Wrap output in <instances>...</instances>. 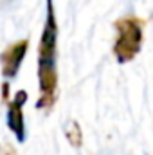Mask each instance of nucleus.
<instances>
[{
	"label": "nucleus",
	"mask_w": 153,
	"mask_h": 155,
	"mask_svg": "<svg viewBox=\"0 0 153 155\" xmlns=\"http://www.w3.org/2000/svg\"><path fill=\"white\" fill-rule=\"evenodd\" d=\"M47 2L45 25L41 31V38L38 43V81H40V99L36 101L38 110H49L56 103L58 96V22L54 13L52 0Z\"/></svg>",
	"instance_id": "obj_1"
},
{
	"label": "nucleus",
	"mask_w": 153,
	"mask_h": 155,
	"mask_svg": "<svg viewBox=\"0 0 153 155\" xmlns=\"http://www.w3.org/2000/svg\"><path fill=\"white\" fill-rule=\"evenodd\" d=\"M144 25L146 20L135 15L121 16L114 22L115 41L112 51L119 63H128L141 52L144 41Z\"/></svg>",
	"instance_id": "obj_2"
},
{
	"label": "nucleus",
	"mask_w": 153,
	"mask_h": 155,
	"mask_svg": "<svg viewBox=\"0 0 153 155\" xmlns=\"http://www.w3.org/2000/svg\"><path fill=\"white\" fill-rule=\"evenodd\" d=\"M27 51H29V40L24 38L18 41H13L0 52V69H2V76L5 79H13L18 74Z\"/></svg>",
	"instance_id": "obj_3"
},
{
	"label": "nucleus",
	"mask_w": 153,
	"mask_h": 155,
	"mask_svg": "<svg viewBox=\"0 0 153 155\" xmlns=\"http://www.w3.org/2000/svg\"><path fill=\"white\" fill-rule=\"evenodd\" d=\"M27 101V92L18 90L13 99L7 101V114H5V123L9 130L13 132L15 139L18 143L25 141V119H24V105Z\"/></svg>",
	"instance_id": "obj_4"
},
{
	"label": "nucleus",
	"mask_w": 153,
	"mask_h": 155,
	"mask_svg": "<svg viewBox=\"0 0 153 155\" xmlns=\"http://www.w3.org/2000/svg\"><path fill=\"white\" fill-rule=\"evenodd\" d=\"M65 135H67V141L74 148H79L83 144V132H81V126L77 124V121H70L65 126Z\"/></svg>",
	"instance_id": "obj_5"
},
{
	"label": "nucleus",
	"mask_w": 153,
	"mask_h": 155,
	"mask_svg": "<svg viewBox=\"0 0 153 155\" xmlns=\"http://www.w3.org/2000/svg\"><path fill=\"white\" fill-rule=\"evenodd\" d=\"M0 155H18V153H16V150H15L13 144L0 141Z\"/></svg>",
	"instance_id": "obj_6"
},
{
	"label": "nucleus",
	"mask_w": 153,
	"mask_h": 155,
	"mask_svg": "<svg viewBox=\"0 0 153 155\" xmlns=\"http://www.w3.org/2000/svg\"><path fill=\"white\" fill-rule=\"evenodd\" d=\"M2 101H4V103L9 101V83H7V81L2 83Z\"/></svg>",
	"instance_id": "obj_7"
}]
</instances>
